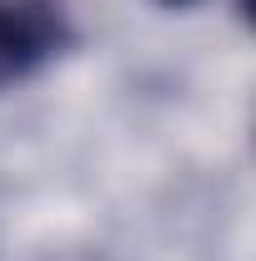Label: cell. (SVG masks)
<instances>
[{
    "label": "cell",
    "mask_w": 256,
    "mask_h": 261,
    "mask_svg": "<svg viewBox=\"0 0 256 261\" xmlns=\"http://www.w3.org/2000/svg\"><path fill=\"white\" fill-rule=\"evenodd\" d=\"M61 45V20L40 0H0V86L31 75Z\"/></svg>",
    "instance_id": "cell-1"
},
{
    "label": "cell",
    "mask_w": 256,
    "mask_h": 261,
    "mask_svg": "<svg viewBox=\"0 0 256 261\" xmlns=\"http://www.w3.org/2000/svg\"><path fill=\"white\" fill-rule=\"evenodd\" d=\"M166 5H191V0H166Z\"/></svg>",
    "instance_id": "cell-2"
}]
</instances>
